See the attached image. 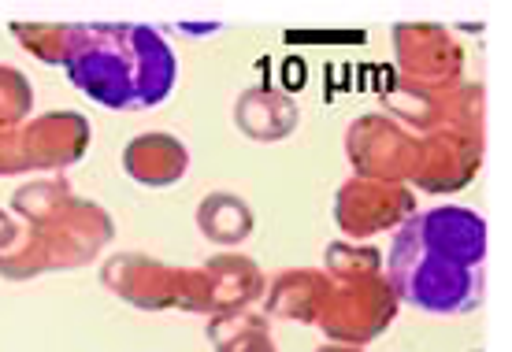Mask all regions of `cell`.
Here are the masks:
<instances>
[{"label":"cell","mask_w":512,"mask_h":352,"mask_svg":"<svg viewBox=\"0 0 512 352\" xmlns=\"http://www.w3.org/2000/svg\"><path fill=\"white\" fill-rule=\"evenodd\" d=\"M483 260L487 223L468 208H435L397 230L390 282L420 312H472L483 297Z\"/></svg>","instance_id":"1"},{"label":"cell","mask_w":512,"mask_h":352,"mask_svg":"<svg viewBox=\"0 0 512 352\" xmlns=\"http://www.w3.org/2000/svg\"><path fill=\"white\" fill-rule=\"evenodd\" d=\"M60 60L71 82L104 108H153L179 78L171 45L149 26H71Z\"/></svg>","instance_id":"2"}]
</instances>
